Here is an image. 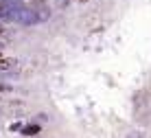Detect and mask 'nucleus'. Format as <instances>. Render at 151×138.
<instances>
[{"label": "nucleus", "instance_id": "obj_1", "mask_svg": "<svg viewBox=\"0 0 151 138\" xmlns=\"http://www.w3.org/2000/svg\"><path fill=\"white\" fill-rule=\"evenodd\" d=\"M37 131H40L37 125H27V127H22V134H27V136H35Z\"/></svg>", "mask_w": 151, "mask_h": 138}, {"label": "nucleus", "instance_id": "obj_2", "mask_svg": "<svg viewBox=\"0 0 151 138\" xmlns=\"http://www.w3.org/2000/svg\"><path fill=\"white\" fill-rule=\"evenodd\" d=\"M11 66H13L11 59H2V57H0V70H7V68H11Z\"/></svg>", "mask_w": 151, "mask_h": 138}, {"label": "nucleus", "instance_id": "obj_3", "mask_svg": "<svg viewBox=\"0 0 151 138\" xmlns=\"http://www.w3.org/2000/svg\"><path fill=\"white\" fill-rule=\"evenodd\" d=\"M127 138H142V134H138V131H132V134H129Z\"/></svg>", "mask_w": 151, "mask_h": 138}, {"label": "nucleus", "instance_id": "obj_4", "mask_svg": "<svg viewBox=\"0 0 151 138\" xmlns=\"http://www.w3.org/2000/svg\"><path fill=\"white\" fill-rule=\"evenodd\" d=\"M0 18H4V4H2V0H0Z\"/></svg>", "mask_w": 151, "mask_h": 138}, {"label": "nucleus", "instance_id": "obj_5", "mask_svg": "<svg viewBox=\"0 0 151 138\" xmlns=\"http://www.w3.org/2000/svg\"><path fill=\"white\" fill-rule=\"evenodd\" d=\"M79 2H86V0H79Z\"/></svg>", "mask_w": 151, "mask_h": 138}]
</instances>
